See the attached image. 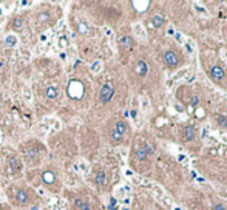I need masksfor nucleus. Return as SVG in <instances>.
<instances>
[{
  "label": "nucleus",
  "mask_w": 227,
  "mask_h": 210,
  "mask_svg": "<svg viewBox=\"0 0 227 210\" xmlns=\"http://www.w3.org/2000/svg\"><path fill=\"white\" fill-rule=\"evenodd\" d=\"M127 133V124L124 120H118L114 128L111 130V141L113 142H121L124 135Z\"/></svg>",
  "instance_id": "1"
},
{
  "label": "nucleus",
  "mask_w": 227,
  "mask_h": 210,
  "mask_svg": "<svg viewBox=\"0 0 227 210\" xmlns=\"http://www.w3.org/2000/svg\"><path fill=\"white\" fill-rule=\"evenodd\" d=\"M114 96V87L111 85L110 82H105L104 85L101 87V91H99V99L102 104H108V102L113 99Z\"/></svg>",
  "instance_id": "2"
},
{
  "label": "nucleus",
  "mask_w": 227,
  "mask_h": 210,
  "mask_svg": "<svg viewBox=\"0 0 227 210\" xmlns=\"http://www.w3.org/2000/svg\"><path fill=\"white\" fill-rule=\"evenodd\" d=\"M209 76L212 77L213 82H222L226 79V70L222 68L221 65H213L210 70H209Z\"/></svg>",
  "instance_id": "3"
},
{
  "label": "nucleus",
  "mask_w": 227,
  "mask_h": 210,
  "mask_svg": "<svg viewBox=\"0 0 227 210\" xmlns=\"http://www.w3.org/2000/svg\"><path fill=\"white\" fill-rule=\"evenodd\" d=\"M164 62H165V65L168 68H176V66L179 65V56H178L176 51L168 50V51L164 53Z\"/></svg>",
  "instance_id": "4"
},
{
  "label": "nucleus",
  "mask_w": 227,
  "mask_h": 210,
  "mask_svg": "<svg viewBox=\"0 0 227 210\" xmlns=\"http://www.w3.org/2000/svg\"><path fill=\"white\" fill-rule=\"evenodd\" d=\"M148 155H151V148L148 147V144H142V145H137L135 148V156L137 161H144Z\"/></svg>",
  "instance_id": "5"
},
{
  "label": "nucleus",
  "mask_w": 227,
  "mask_h": 210,
  "mask_svg": "<svg viewBox=\"0 0 227 210\" xmlns=\"http://www.w3.org/2000/svg\"><path fill=\"white\" fill-rule=\"evenodd\" d=\"M196 137V128L193 125H185L182 128V139L184 141H193Z\"/></svg>",
  "instance_id": "6"
},
{
  "label": "nucleus",
  "mask_w": 227,
  "mask_h": 210,
  "mask_svg": "<svg viewBox=\"0 0 227 210\" xmlns=\"http://www.w3.org/2000/svg\"><path fill=\"white\" fill-rule=\"evenodd\" d=\"M131 47H133V39L130 36H122L119 39V48H121V51H128V50H131Z\"/></svg>",
  "instance_id": "7"
},
{
  "label": "nucleus",
  "mask_w": 227,
  "mask_h": 210,
  "mask_svg": "<svg viewBox=\"0 0 227 210\" xmlns=\"http://www.w3.org/2000/svg\"><path fill=\"white\" fill-rule=\"evenodd\" d=\"M135 71H136V74H139V76H147V73H148V65H147V62L145 60H137L136 62V66H135Z\"/></svg>",
  "instance_id": "8"
},
{
  "label": "nucleus",
  "mask_w": 227,
  "mask_h": 210,
  "mask_svg": "<svg viewBox=\"0 0 227 210\" xmlns=\"http://www.w3.org/2000/svg\"><path fill=\"white\" fill-rule=\"evenodd\" d=\"M42 181L45 182V184H53V182L56 181V175L51 170H46V172L42 173Z\"/></svg>",
  "instance_id": "9"
},
{
  "label": "nucleus",
  "mask_w": 227,
  "mask_h": 210,
  "mask_svg": "<svg viewBox=\"0 0 227 210\" xmlns=\"http://www.w3.org/2000/svg\"><path fill=\"white\" fill-rule=\"evenodd\" d=\"M94 181L97 185H104L105 181H107V176H105V172L104 170H97L96 175H94Z\"/></svg>",
  "instance_id": "10"
},
{
  "label": "nucleus",
  "mask_w": 227,
  "mask_h": 210,
  "mask_svg": "<svg viewBox=\"0 0 227 210\" xmlns=\"http://www.w3.org/2000/svg\"><path fill=\"white\" fill-rule=\"evenodd\" d=\"M74 205H76V209H77V210H91L90 204L85 202V201L81 199V198H77V199L74 201Z\"/></svg>",
  "instance_id": "11"
},
{
  "label": "nucleus",
  "mask_w": 227,
  "mask_h": 210,
  "mask_svg": "<svg viewBox=\"0 0 227 210\" xmlns=\"http://www.w3.org/2000/svg\"><path fill=\"white\" fill-rule=\"evenodd\" d=\"M16 196H17V201H19L20 204H26V202H28V193H26L25 190H19L16 193Z\"/></svg>",
  "instance_id": "12"
},
{
  "label": "nucleus",
  "mask_w": 227,
  "mask_h": 210,
  "mask_svg": "<svg viewBox=\"0 0 227 210\" xmlns=\"http://www.w3.org/2000/svg\"><path fill=\"white\" fill-rule=\"evenodd\" d=\"M151 23H153L155 28H161L164 25V17L162 16H153L151 17Z\"/></svg>",
  "instance_id": "13"
},
{
  "label": "nucleus",
  "mask_w": 227,
  "mask_h": 210,
  "mask_svg": "<svg viewBox=\"0 0 227 210\" xmlns=\"http://www.w3.org/2000/svg\"><path fill=\"white\" fill-rule=\"evenodd\" d=\"M215 119H216V124L219 125V127L227 128V116H224V114H218Z\"/></svg>",
  "instance_id": "14"
},
{
  "label": "nucleus",
  "mask_w": 227,
  "mask_h": 210,
  "mask_svg": "<svg viewBox=\"0 0 227 210\" xmlns=\"http://www.w3.org/2000/svg\"><path fill=\"white\" fill-rule=\"evenodd\" d=\"M46 97H48V99H56V97H57V90L54 87H48L46 88Z\"/></svg>",
  "instance_id": "15"
},
{
  "label": "nucleus",
  "mask_w": 227,
  "mask_h": 210,
  "mask_svg": "<svg viewBox=\"0 0 227 210\" xmlns=\"http://www.w3.org/2000/svg\"><path fill=\"white\" fill-rule=\"evenodd\" d=\"M22 25H23V20H22L20 17H17V19H14V22H12L14 28H22Z\"/></svg>",
  "instance_id": "16"
},
{
  "label": "nucleus",
  "mask_w": 227,
  "mask_h": 210,
  "mask_svg": "<svg viewBox=\"0 0 227 210\" xmlns=\"http://www.w3.org/2000/svg\"><path fill=\"white\" fill-rule=\"evenodd\" d=\"M198 104H199V97H198L196 94H193V96H192V105H193V107H198Z\"/></svg>",
  "instance_id": "17"
},
{
  "label": "nucleus",
  "mask_w": 227,
  "mask_h": 210,
  "mask_svg": "<svg viewBox=\"0 0 227 210\" xmlns=\"http://www.w3.org/2000/svg\"><path fill=\"white\" fill-rule=\"evenodd\" d=\"M213 210H226V207L222 204H215L213 205Z\"/></svg>",
  "instance_id": "18"
},
{
  "label": "nucleus",
  "mask_w": 227,
  "mask_h": 210,
  "mask_svg": "<svg viewBox=\"0 0 227 210\" xmlns=\"http://www.w3.org/2000/svg\"><path fill=\"white\" fill-rule=\"evenodd\" d=\"M0 210H2V204H0Z\"/></svg>",
  "instance_id": "19"
}]
</instances>
